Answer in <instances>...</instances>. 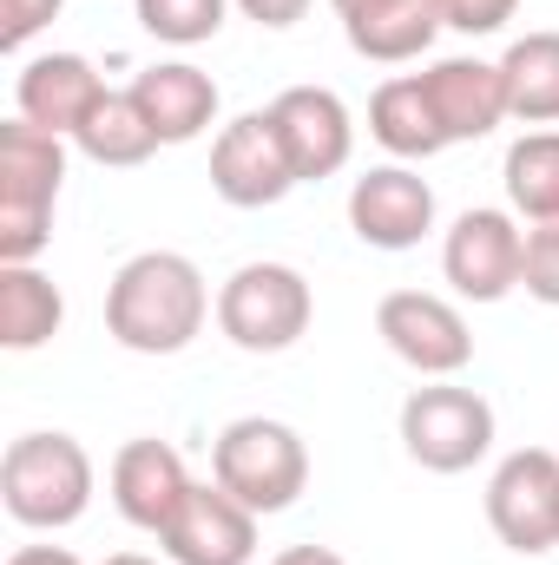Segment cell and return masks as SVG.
<instances>
[{"instance_id": "1", "label": "cell", "mask_w": 559, "mask_h": 565, "mask_svg": "<svg viewBox=\"0 0 559 565\" xmlns=\"http://www.w3.org/2000/svg\"><path fill=\"white\" fill-rule=\"evenodd\" d=\"M211 316V282L178 250H139L106 289V335L133 355H178Z\"/></svg>"}, {"instance_id": "2", "label": "cell", "mask_w": 559, "mask_h": 565, "mask_svg": "<svg viewBox=\"0 0 559 565\" xmlns=\"http://www.w3.org/2000/svg\"><path fill=\"white\" fill-rule=\"evenodd\" d=\"M66 184V139L27 119L0 126V264H33L53 244V204Z\"/></svg>"}, {"instance_id": "3", "label": "cell", "mask_w": 559, "mask_h": 565, "mask_svg": "<svg viewBox=\"0 0 559 565\" xmlns=\"http://www.w3.org/2000/svg\"><path fill=\"white\" fill-rule=\"evenodd\" d=\"M211 480L244 500L257 520L264 513H289L309 487V447L289 422H271V415H244L231 422L218 440H211Z\"/></svg>"}, {"instance_id": "4", "label": "cell", "mask_w": 559, "mask_h": 565, "mask_svg": "<svg viewBox=\"0 0 559 565\" xmlns=\"http://www.w3.org/2000/svg\"><path fill=\"white\" fill-rule=\"evenodd\" d=\"M0 500L20 526L60 533L93 507V454L73 434H20L0 460Z\"/></svg>"}, {"instance_id": "5", "label": "cell", "mask_w": 559, "mask_h": 565, "mask_svg": "<svg viewBox=\"0 0 559 565\" xmlns=\"http://www.w3.org/2000/svg\"><path fill=\"white\" fill-rule=\"evenodd\" d=\"M309 316H316L309 277L289 270V264H244L218 289V329L244 355H283V349H296L309 335Z\"/></svg>"}, {"instance_id": "6", "label": "cell", "mask_w": 559, "mask_h": 565, "mask_svg": "<svg viewBox=\"0 0 559 565\" xmlns=\"http://www.w3.org/2000/svg\"><path fill=\"white\" fill-rule=\"evenodd\" d=\"M402 447L428 473H467L494 447V408H487V395L454 388V382L415 388L402 402Z\"/></svg>"}, {"instance_id": "7", "label": "cell", "mask_w": 559, "mask_h": 565, "mask_svg": "<svg viewBox=\"0 0 559 565\" xmlns=\"http://www.w3.org/2000/svg\"><path fill=\"white\" fill-rule=\"evenodd\" d=\"M487 526L520 559L553 553L559 546V454L520 447V454H507L494 467V480H487Z\"/></svg>"}, {"instance_id": "8", "label": "cell", "mask_w": 559, "mask_h": 565, "mask_svg": "<svg viewBox=\"0 0 559 565\" xmlns=\"http://www.w3.org/2000/svg\"><path fill=\"white\" fill-rule=\"evenodd\" d=\"M376 335L428 382H447V375H461L474 362L467 316L447 296H434V289H389L382 309H376Z\"/></svg>"}, {"instance_id": "9", "label": "cell", "mask_w": 559, "mask_h": 565, "mask_svg": "<svg viewBox=\"0 0 559 565\" xmlns=\"http://www.w3.org/2000/svg\"><path fill=\"white\" fill-rule=\"evenodd\" d=\"M441 270L454 282V296L467 302H500L520 289L527 270V231L514 224V211H461L447 244H441Z\"/></svg>"}, {"instance_id": "10", "label": "cell", "mask_w": 559, "mask_h": 565, "mask_svg": "<svg viewBox=\"0 0 559 565\" xmlns=\"http://www.w3.org/2000/svg\"><path fill=\"white\" fill-rule=\"evenodd\" d=\"M211 191L231 211H264V204H283L296 191V171H289V151H283L277 126H271V106L238 113L211 139Z\"/></svg>"}, {"instance_id": "11", "label": "cell", "mask_w": 559, "mask_h": 565, "mask_svg": "<svg viewBox=\"0 0 559 565\" xmlns=\"http://www.w3.org/2000/svg\"><path fill=\"white\" fill-rule=\"evenodd\" d=\"M271 126H277L283 151H289L296 184L336 178L349 164V151H356V119H349L342 93H329V86H283L271 99Z\"/></svg>"}, {"instance_id": "12", "label": "cell", "mask_w": 559, "mask_h": 565, "mask_svg": "<svg viewBox=\"0 0 559 565\" xmlns=\"http://www.w3.org/2000/svg\"><path fill=\"white\" fill-rule=\"evenodd\" d=\"M349 231L369 250H415L434 231V191L409 164H376L349 184Z\"/></svg>"}, {"instance_id": "13", "label": "cell", "mask_w": 559, "mask_h": 565, "mask_svg": "<svg viewBox=\"0 0 559 565\" xmlns=\"http://www.w3.org/2000/svg\"><path fill=\"white\" fill-rule=\"evenodd\" d=\"M158 546L171 553V565H251L257 559V513L211 480V487L184 493V507L171 513Z\"/></svg>"}, {"instance_id": "14", "label": "cell", "mask_w": 559, "mask_h": 565, "mask_svg": "<svg viewBox=\"0 0 559 565\" xmlns=\"http://www.w3.org/2000/svg\"><path fill=\"white\" fill-rule=\"evenodd\" d=\"M99 99H106V79H99L93 60H80V53H40V60H27L20 79H13L20 119L40 126V132H60V139H73V132L93 119Z\"/></svg>"}, {"instance_id": "15", "label": "cell", "mask_w": 559, "mask_h": 565, "mask_svg": "<svg viewBox=\"0 0 559 565\" xmlns=\"http://www.w3.org/2000/svg\"><path fill=\"white\" fill-rule=\"evenodd\" d=\"M191 487H198V480L184 473V454H178L171 440H126V447L113 454V507H119L139 533H165Z\"/></svg>"}, {"instance_id": "16", "label": "cell", "mask_w": 559, "mask_h": 565, "mask_svg": "<svg viewBox=\"0 0 559 565\" xmlns=\"http://www.w3.org/2000/svg\"><path fill=\"white\" fill-rule=\"evenodd\" d=\"M428 86V106L441 119L447 145L487 139L500 119H507V79H500V60H434L421 73Z\"/></svg>"}, {"instance_id": "17", "label": "cell", "mask_w": 559, "mask_h": 565, "mask_svg": "<svg viewBox=\"0 0 559 565\" xmlns=\"http://www.w3.org/2000/svg\"><path fill=\"white\" fill-rule=\"evenodd\" d=\"M133 99L151 119L158 145H191L211 119H218V79L198 73L191 60H165V66H145L133 79Z\"/></svg>"}, {"instance_id": "18", "label": "cell", "mask_w": 559, "mask_h": 565, "mask_svg": "<svg viewBox=\"0 0 559 565\" xmlns=\"http://www.w3.org/2000/svg\"><path fill=\"white\" fill-rule=\"evenodd\" d=\"M349 46L376 66H402L434 46V33L447 26L441 20V0H356L349 13H336Z\"/></svg>"}, {"instance_id": "19", "label": "cell", "mask_w": 559, "mask_h": 565, "mask_svg": "<svg viewBox=\"0 0 559 565\" xmlns=\"http://www.w3.org/2000/svg\"><path fill=\"white\" fill-rule=\"evenodd\" d=\"M369 139L382 145V151H395L402 164L447 151V132H441V119L428 106L421 73H402V79H382L376 86V99H369Z\"/></svg>"}, {"instance_id": "20", "label": "cell", "mask_w": 559, "mask_h": 565, "mask_svg": "<svg viewBox=\"0 0 559 565\" xmlns=\"http://www.w3.org/2000/svg\"><path fill=\"white\" fill-rule=\"evenodd\" d=\"M500 79H507V119L520 126H559V33L534 26L500 53Z\"/></svg>"}, {"instance_id": "21", "label": "cell", "mask_w": 559, "mask_h": 565, "mask_svg": "<svg viewBox=\"0 0 559 565\" xmlns=\"http://www.w3.org/2000/svg\"><path fill=\"white\" fill-rule=\"evenodd\" d=\"M66 322V296L53 277H40L33 264H0V349L27 355L40 342H53Z\"/></svg>"}, {"instance_id": "22", "label": "cell", "mask_w": 559, "mask_h": 565, "mask_svg": "<svg viewBox=\"0 0 559 565\" xmlns=\"http://www.w3.org/2000/svg\"><path fill=\"white\" fill-rule=\"evenodd\" d=\"M73 145H80L93 164L126 171V164H145V158L158 151V132H151V119L139 113V99H133V86H126V93H106V99L93 106V119L73 132Z\"/></svg>"}, {"instance_id": "23", "label": "cell", "mask_w": 559, "mask_h": 565, "mask_svg": "<svg viewBox=\"0 0 559 565\" xmlns=\"http://www.w3.org/2000/svg\"><path fill=\"white\" fill-rule=\"evenodd\" d=\"M507 204L527 224H559V132H527L507 145Z\"/></svg>"}, {"instance_id": "24", "label": "cell", "mask_w": 559, "mask_h": 565, "mask_svg": "<svg viewBox=\"0 0 559 565\" xmlns=\"http://www.w3.org/2000/svg\"><path fill=\"white\" fill-rule=\"evenodd\" d=\"M139 7V26L165 46H204L218 26H224V7L231 0H133Z\"/></svg>"}, {"instance_id": "25", "label": "cell", "mask_w": 559, "mask_h": 565, "mask_svg": "<svg viewBox=\"0 0 559 565\" xmlns=\"http://www.w3.org/2000/svg\"><path fill=\"white\" fill-rule=\"evenodd\" d=\"M520 289L534 302L559 309V224H534L527 231V270H520Z\"/></svg>"}, {"instance_id": "26", "label": "cell", "mask_w": 559, "mask_h": 565, "mask_svg": "<svg viewBox=\"0 0 559 565\" xmlns=\"http://www.w3.org/2000/svg\"><path fill=\"white\" fill-rule=\"evenodd\" d=\"M520 13V0H441V20L454 26V33H500L507 20Z\"/></svg>"}, {"instance_id": "27", "label": "cell", "mask_w": 559, "mask_h": 565, "mask_svg": "<svg viewBox=\"0 0 559 565\" xmlns=\"http://www.w3.org/2000/svg\"><path fill=\"white\" fill-rule=\"evenodd\" d=\"M60 7H66V0H0V40H7V46H27L40 26L60 20Z\"/></svg>"}, {"instance_id": "28", "label": "cell", "mask_w": 559, "mask_h": 565, "mask_svg": "<svg viewBox=\"0 0 559 565\" xmlns=\"http://www.w3.org/2000/svg\"><path fill=\"white\" fill-rule=\"evenodd\" d=\"M257 26H296L303 13H309V0H238Z\"/></svg>"}, {"instance_id": "29", "label": "cell", "mask_w": 559, "mask_h": 565, "mask_svg": "<svg viewBox=\"0 0 559 565\" xmlns=\"http://www.w3.org/2000/svg\"><path fill=\"white\" fill-rule=\"evenodd\" d=\"M7 565H86L80 553H66V546H20Z\"/></svg>"}, {"instance_id": "30", "label": "cell", "mask_w": 559, "mask_h": 565, "mask_svg": "<svg viewBox=\"0 0 559 565\" xmlns=\"http://www.w3.org/2000/svg\"><path fill=\"white\" fill-rule=\"evenodd\" d=\"M271 565H349V559L329 553V546H289V553H277Z\"/></svg>"}, {"instance_id": "31", "label": "cell", "mask_w": 559, "mask_h": 565, "mask_svg": "<svg viewBox=\"0 0 559 565\" xmlns=\"http://www.w3.org/2000/svg\"><path fill=\"white\" fill-rule=\"evenodd\" d=\"M106 565H151V559H139V553H113Z\"/></svg>"}, {"instance_id": "32", "label": "cell", "mask_w": 559, "mask_h": 565, "mask_svg": "<svg viewBox=\"0 0 559 565\" xmlns=\"http://www.w3.org/2000/svg\"><path fill=\"white\" fill-rule=\"evenodd\" d=\"M329 7H336V13H349V7H356V0H329Z\"/></svg>"}]
</instances>
